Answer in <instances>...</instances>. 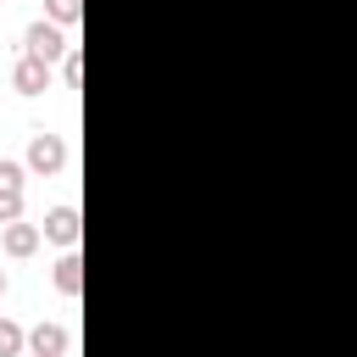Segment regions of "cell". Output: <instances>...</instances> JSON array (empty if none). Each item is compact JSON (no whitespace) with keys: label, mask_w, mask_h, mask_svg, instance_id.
Segmentation results:
<instances>
[{"label":"cell","mask_w":357,"mask_h":357,"mask_svg":"<svg viewBox=\"0 0 357 357\" xmlns=\"http://www.w3.org/2000/svg\"><path fill=\"white\" fill-rule=\"evenodd\" d=\"M50 279H56V290H61V296H78V290H84V257H78V251H67V257L56 262V273H50Z\"/></svg>","instance_id":"cell-8"},{"label":"cell","mask_w":357,"mask_h":357,"mask_svg":"<svg viewBox=\"0 0 357 357\" xmlns=\"http://www.w3.org/2000/svg\"><path fill=\"white\" fill-rule=\"evenodd\" d=\"M22 184H28V162H6L0 156V229L22 218Z\"/></svg>","instance_id":"cell-3"},{"label":"cell","mask_w":357,"mask_h":357,"mask_svg":"<svg viewBox=\"0 0 357 357\" xmlns=\"http://www.w3.org/2000/svg\"><path fill=\"white\" fill-rule=\"evenodd\" d=\"M61 84H67V89L84 84V56H78V50H67V61H61Z\"/></svg>","instance_id":"cell-11"},{"label":"cell","mask_w":357,"mask_h":357,"mask_svg":"<svg viewBox=\"0 0 357 357\" xmlns=\"http://www.w3.org/2000/svg\"><path fill=\"white\" fill-rule=\"evenodd\" d=\"M22 351H28V335L11 318H0V357H22Z\"/></svg>","instance_id":"cell-9"},{"label":"cell","mask_w":357,"mask_h":357,"mask_svg":"<svg viewBox=\"0 0 357 357\" xmlns=\"http://www.w3.org/2000/svg\"><path fill=\"white\" fill-rule=\"evenodd\" d=\"M22 162H28V173H45V178H50V173H61V167H67V139L39 128V134L28 139V156H22Z\"/></svg>","instance_id":"cell-2"},{"label":"cell","mask_w":357,"mask_h":357,"mask_svg":"<svg viewBox=\"0 0 357 357\" xmlns=\"http://www.w3.org/2000/svg\"><path fill=\"white\" fill-rule=\"evenodd\" d=\"M39 229H45V240H56V245H67V251H73V245H78V234H84V218H78V206H50Z\"/></svg>","instance_id":"cell-5"},{"label":"cell","mask_w":357,"mask_h":357,"mask_svg":"<svg viewBox=\"0 0 357 357\" xmlns=\"http://www.w3.org/2000/svg\"><path fill=\"white\" fill-rule=\"evenodd\" d=\"M11 89L17 95H45L50 89V61H39V56H17V67H11Z\"/></svg>","instance_id":"cell-4"},{"label":"cell","mask_w":357,"mask_h":357,"mask_svg":"<svg viewBox=\"0 0 357 357\" xmlns=\"http://www.w3.org/2000/svg\"><path fill=\"white\" fill-rule=\"evenodd\" d=\"M28 351H33V357H67V351H73V329L39 324V329H28Z\"/></svg>","instance_id":"cell-6"},{"label":"cell","mask_w":357,"mask_h":357,"mask_svg":"<svg viewBox=\"0 0 357 357\" xmlns=\"http://www.w3.org/2000/svg\"><path fill=\"white\" fill-rule=\"evenodd\" d=\"M45 11H50V22H61V28H73V22L84 17V0H45Z\"/></svg>","instance_id":"cell-10"},{"label":"cell","mask_w":357,"mask_h":357,"mask_svg":"<svg viewBox=\"0 0 357 357\" xmlns=\"http://www.w3.org/2000/svg\"><path fill=\"white\" fill-rule=\"evenodd\" d=\"M0 296H6V268H0Z\"/></svg>","instance_id":"cell-12"},{"label":"cell","mask_w":357,"mask_h":357,"mask_svg":"<svg viewBox=\"0 0 357 357\" xmlns=\"http://www.w3.org/2000/svg\"><path fill=\"white\" fill-rule=\"evenodd\" d=\"M22 50L56 67V61H67V50H73V39H67V28H61V22H33V28L22 33Z\"/></svg>","instance_id":"cell-1"},{"label":"cell","mask_w":357,"mask_h":357,"mask_svg":"<svg viewBox=\"0 0 357 357\" xmlns=\"http://www.w3.org/2000/svg\"><path fill=\"white\" fill-rule=\"evenodd\" d=\"M39 240H45V229L17 218V223H6V240H0V245H6V257H33V251H39Z\"/></svg>","instance_id":"cell-7"}]
</instances>
